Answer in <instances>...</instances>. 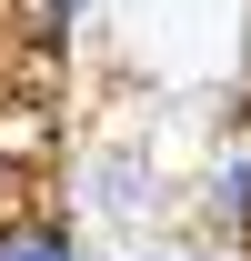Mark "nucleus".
Wrapping results in <instances>:
<instances>
[{"instance_id": "nucleus-1", "label": "nucleus", "mask_w": 251, "mask_h": 261, "mask_svg": "<svg viewBox=\"0 0 251 261\" xmlns=\"http://www.w3.org/2000/svg\"><path fill=\"white\" fill-rule=\"evenodd\" d=\"M191 221H201V241H231V251L251 241V111L211 141L201 191H191Z\"/></svg>"}, {"instance_id": "nucleus-2", "label": "nucleus", "mask_w": 251, "mask_h": 261, "mask_svg": "<svg viewBox=\"0 0 251 261\" xmlns=\"http://www.w3.org/2000/svg\"><path fill=\"white\" fill-rule=\"evenodd\" d=\"M91 211H101V221H121V231L161 221V181H151V161H141V151H101V161H91Z\"/></svg>"}, {"instance_id": "nucleus-3", "label": "nucleus", "mask_w": 251, "mask_h": 261, "mask_svg": "<svg viewBox=\"0 0 251 261\" xmlns=\"http://www.w3.org/2000/svg\"><path fill=\"white\" fill-rule=\"evenodd\" d=\"M0 261H91V251H81V231L51 201H10L0 211Z\"/></svg>"}, {"instance_id": "nucleus-4", "label": "nucleus", "mask_w": 251, "mask_h": 261, "mask_svg": "<svg viewBox=\"0 0 251 261\" xmlns=\"http://www.w3.org/2000/svg\"><path fill=\"white\" fill-rule=\"evenodd\" d=\"M81 20H91V0H20V31H31L40 50H70Z\"/></svg>"}]
</instances>
